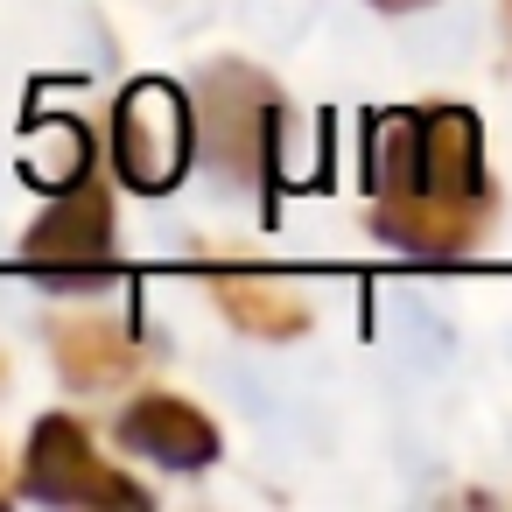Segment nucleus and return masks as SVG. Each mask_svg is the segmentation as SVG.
Wrapping results in <instances>:
<instances>
[{
	"mask_svg": "<svg viewBox=\"0 0 512 512\" xmlns=\"http://www.w3.org/2000/svg\"><path fill=\"white\" fill-rule=\"evenodd\" d=\"M372 232L414 260H456L491 232L484 134L470 106L379 113L365 134Z\"/></svg>",
	"mask_w": 512,
	"mask_h": 512,
	"instance_id": "f257e3e1",
	"label": "nucleus"
},
{
	"mask_svg": "<svg viewBox=\"0 0 512 512\" xmlns=\"http://www.w3.org/2000/svg\"><path fill=\"white\" fill-rule=\"evenodd\" d=\"M190 120H197V148L225 183H267L274 176V141H281V99L260 71L246 64H218L197 92H190Z\"/></svg>",
	"mask_w": 512,
	"mask_h": 512,
	"instance_id": "f03ea898",
	"label": "nucleus"
},
{
	"mask_svg": "<svg viewBox=\"0 0 512 512\" xmlns=\"http://www.w3.org/2000/svg\"><path fill=\"white\" fill-rule=\"evenodd\" d=\"M22 267L50 288H106L120 274L113 253V197L99 176H71V190L29 225L22 239Z\"/></svg>",
	"mask_w": 512,
	"mask_h": 512,
	"instance_id": "7ed1b4c3",
	"label": "nucleus"
},
{
	"mask_svg": "<svg viewBox=\"0 0 512 512\" xmlns=\"http://www.w3.org/2000/svg\"><path fill=\"white\" fill-rule=\"evenodd\" d=\"M22 491L43 505H155L148 484H134L127 470H113L92 449V428L71 414H43L29 428L22 449Z\"/></svg>",
	"mask_w": 512,
	"mask_h": 512,
	"instance_id": "20e7f679",
	"label": "nucleus"
},
{
	"mask_svg": "<svg viewBox=\"0 0 512 512\" xmlns=\"http://www.w3.org/2000/svg\"><path fill=\"white\" fill-rule=\"evenodd\" d=\"M197 155V120H190V99L162 78H141L120 92L113 106V162L134 190H169Z\"/></svg>",
	"mask_w": 512,
	"mask_h": 512,
	"instance_id": "39448f33",
	"label": "nucleus"
},
{
	"mask_svg": "<svg viewBox=\"0 0 512 512\" xmlns=\"http://www.w3.org/2000/svg\"><path fill=\"white\" fill-rule=\"evenodd\" d=\"M113 435H120L127 456H148L162 470H211L218 449H225L218 442V421L197 400H183V393H134L120 407Z\"/></svg>",
	"mask_w": 512,
	"mask_h": 512,
	"instance_id": "423d86ee",
	"label": "nucleus"
},
{
	"mask_svg": "<svg viewBox=\"0 0 512 512\" xmlns=\"http://www.w3.org/2000/svg\"><path fill=\"white\" fill-rule=\"evenodd\" d=\"M50 358L78 393H113L141 372V337L113 316H78V323L50 330Z\"/></svg>",
	"mask_w": 512,
	"mask_h": 512,
	"instance_id": "0eeeda50",
	"label": "nucleus"
},
{
	"mask_svg": "<svg viewBox=\"0 0 512 512\" xmlns=\"http://www.w3.org/2000/svg\"><path fill=\"white\" fill-rule=\"evenodd\" d=\"M204 288H211V302L246 330V337H267V344H281V337H295V330H309V302L288 288V281H267V274H239V267H204Z\"/></svg>",
	"mask_w": 512,
	"mask_h": 512,
	"instance_id": "6e6552de",
	"label": "nucleus"
},
{
	"mask_svg": "<svg viewBox=\"0 0 512 512\" xmlns=\"http://www.w3.org/2000/svg\"><path fill=\"white\" fill-rule=\"evenodd\" d=\"M372 8H386V15H407V8H428V0H372Z\"/></svg>",
	"mask_w": 512,
	"mask_h": 512,
	"instance_id": "1a4fd4ad",
	"label": "nucleus"
},
{
	"mask_svg": "<svg viewBox=\"0 0 512 512\" xmlns=\"http://www.w3.org/2000/svg\"><path fill=\"white\" fill-rule=\"evenodd\" d=\"M505 36H512V0H505Z\"/></svg>",
	"mask_w": 512,
	"mask_h": 512,
	"instance_id": "9d476101",
	"label": "nucleus"
}]
</instances>
